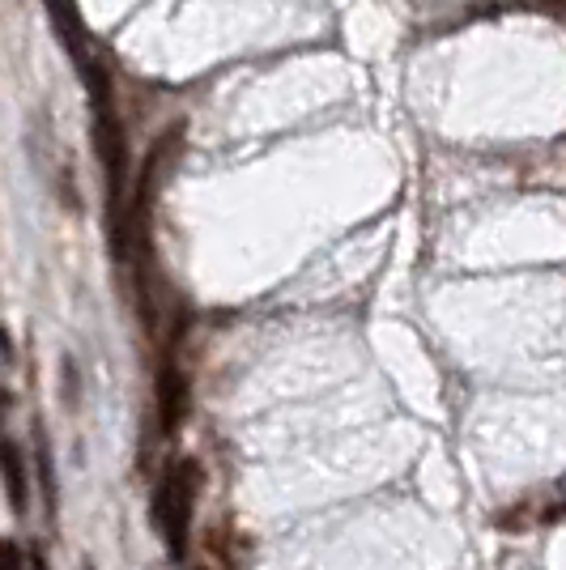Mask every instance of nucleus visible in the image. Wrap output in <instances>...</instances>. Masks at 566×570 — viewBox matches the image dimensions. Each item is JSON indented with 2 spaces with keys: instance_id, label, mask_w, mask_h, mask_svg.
Instances as JSON below:
<instances>
[{
  "instance_id": "obj_1",
  "label": "nucleus",
  "mask_w": 566,
  "mask_h": 570,
  "mask_svg": "<svg viewBox=\"0 0 566 570\" xmlns=\"http://www.w3.org/2000/svg\"><path fill=\"white\" fill-rule=\"evenodd\" d=\"M196 494H200V464L196 460L171 464L166 477L158 481V489H154V528H158V537L171 549V558L188 553Z\"/></svg>"
},
{
  "instance_id": "obj_2",
  "label": "nucleus",
  "mask_w": 566,
  "mask_h": 570,
  "mask_svg": "<svg viewBox=\"0 0 566 570\" xmlns=\"http://www.w3.org/2000/svg\"><path fill=\"white\" fill-rule=\"evenodd\" d=\"M188 375L179 366H162L158 371V426L162 435H179L184 417H188Z\"/></svg>"
},
{
  "instance_id": "obj_3",
  "label": "nucleus",
  "mask_w": 566,
  "mask_h": 570,
  "mask_svg": "<svg viewBox=\"0 0 566 570\" xmlns=\"http://www.w3.org/2000/svg\"><path fill=\"white\" fill-rule=\"evenodd\" d=\"M0 477H4V494H9V507H13L18 516H22V511H27V498H30L27 460H22L18 443H9V438H0Z\"/></svg>"
},
{
  "instance_id": "obj_4",
  "label": "nucleus",
  "mask_w": 566,
  "mask_h": 570,
  "mask_svg": "<svg viewBox=\"0 0 566 570\" xmlns=\"http://www.w3.org/2000/svg\"><path fill=\"white\" fill-rule=\"evenodd\" d=\"M0 570H22V549L13 541H0Z\"/></svg>"
},
{
  "instance_id": "obj_5",
  "label": "nucleus",
  "mask_w": 566,
  "mask_h": 570,
  "mask_svg": "<svg viewBox=\"0 0 566 570\" xmlns=\"http://www.w3.org/2000/svg\"><path fill=\"white\" fill-rule=\"evenodd\" d=\"M34 570H48V567H43V558H34Z\"/></svg>"
}]
</instances>
